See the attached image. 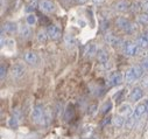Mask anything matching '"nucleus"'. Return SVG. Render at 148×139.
<instances>
[{"label": "nucleus", "mask_w": 148, "mask_h": 139, "mask_svg": "<svg viewBox=\"0 0 148 139\" xmlns=\"http://www.w3.org/2000/svg\"><path fill=\"white\" fill-rule=\"evenodd\" d=\"M32 118H33L34 123L38 124V125H48L50 122L49 111L45 110L43 105H41V104H36V105L33 108Z\"/></svg>", "instance_id": "obj_1"}, {"label": "nucleus", "mask_w": 148, "mask_h": 139, "mask_svg": "<svg viewBox=\"0 0 148 139\" xmlns=\"http://www.w3.org/2000/svg\"><path fill=\"white\" fill-rule=\"evenodd\" d=\"M143 73H145V70H143V68L141 67V64L133 65V67H131L130 69L126 70L125 75H124V81L127 84H132L133 82H135L136 80L142 77Z\"/></svg>", "instance_id": "obj_2"}, {"label": "nucleus", "mask_w": 148, "mask_h": 139, "mask_svg": "<svg viewBox=\"0 0 148 139\" xmlns=\"http://www.w3.org/2000/svg\"><path fill=\"white\" fill-rule=\"evenodd\" d=\"M116 25L118 26L119 29H121L123 32H125L126 34H133L136 32V25L133 23L131 20L124 18V17H119L116 19Z\"/></svg>", "instance_id": "obj_3"}, {"label": "nucleus", "mask_w": 148, "mask_h": 139, "mask_svg": "<svg viewBox=\"0 0 148 139\" xmlns=\"http://www.w3.org/2000/svg\"><path fill=\"white\" fill-rule=\"evenodd\" d=\"M121 50H123V54L127 57H134L139 54V50L140 48L138 47V45L135 43V41H124V45L121 47Z\"/></svg>", "instance_id": "obj_4"}, {"label": "nucleus", "mask_w": 148, "mask_h": 139, "mask_svg": "<svg viewBox=\"0 0 148 139\" xmlns=\"http://www.w3.org/2000/svg\"><path fill=\"white\" fill-rule=\"evenodd\" d=\"M146 111H147V110H146V103H140V104H138V105L135 107V109L133 110L132 116L127 119V120L130 122V125H131L132 123L138 122V120L143 116V114H145Z\"/></svg>", "instance_id": "obj_5"}, {"label": "nucleus", "mask_w": 148, "mask_h": 139, "mask_svg": "<svg viewBox=\"0 0 148 139\" xmlns=\"http://www.w3.org/2000/svg\"><path fill=\"white\" fill-rule=\"evenodd\" d=\"M104 40L106 43L111 45L112 47H123L124 45V40L117 35H114L113 33H105V35H104Z\"/></svg>", "instance_id": "obj_6"}, {"label": "nucleus", "mask_w": 148, "mask_h": 139, "mask_svg": "<svg viewBox=\"0 0 148 139\" xmlns=\"http://www.w3.org/2000/svg\"><path fill=\"white\" fill-rule=\"evenodd\" d=\"M46 32H47L50 40H58L61 38V35H62V29L60 28V26L54 25V23L48 25Z\"/></svg>", "instance_id": "obj_7"}, {"label": "nucleus", "mask_w": 148, "mask_h": 139, "mask_svg": "<svg viewBox=\"0 0 148 139\" xmlns=\"http://www.w3.org/2000/svg\"><path fill=\"white\" fill-rule=\"evenodd\" d=\"M25 73H26V67L22 63H15L11 68V75L14 80L21 78L25 75Z\"/></svg>", "instance_id": "obj_8"}, {"label": "nucleus", "mask_w": 148, "mask_h": 139, "mask_svg": "<svg viewBox=\"0 0 148 139\" xmlns=\"http://www.w3.org/2000/svg\"><path fill=\"white\" fill-rule=\"evenodd\" d=\"M123 82H124V76L119 72L112 73V74L108 76V78H107L108 87H117V85H120Z\"/></svg>", "instance_id": "obj_9"}, {"label": "nucleus", "mask_w": 148, "mask_h": 139, "mask_svg": "<svg viewBox=\"0 0 148 139\" xmlns=\"http://www.w3.org/2000/svg\"><path fill=\"white\" fill-rule=\"evenodd\" d=\"M97 53H98V49H97V46L95 42H89L84 46L83 54L86 58H92L93 56H97Z\"/></svg>", "instance_id": "obj_10"}, {"label": "nucleus", "mask_w": 148, "mask_h": 139, "mask_svg": "<svg viewBox=\"0 0 148 139\" xmlns=\"http://www.w3.org/2000/svg\"><path fill=\"white\" fill-rule=\"evenodd\" d=\"M39 8L42 12L53 13L56 7H55V4L51 1V0H40V1H39Z\"/></svg>", "instance_id": "obj_11"}, {"label": "nucleus", "mask_w": 148, "mask_h": 139, "mask_svg": "<svg viewBox=\"0 0 148 139\" xmlns=\"http://www.w3.org/2000/svg\"><path fill=\"white\" fill-rule=\"evenodd\" d=\"M18 30H19V28H18V25H16L15 22L7 21V22H5V23L1 26V35L4 34V32L7 33V34H14V33H16Z\"/></svg>", "instance_id": "obj_12"}, {"label": "nucleus", "mask_w": 148, "mask_h": 139, "mask_svg": "<svg viewBox=\"0 0 148 139\" xmlns=\"http://www.w3.org/2000/svg\"><path fill=\"white\" fill-rule=\"evenodd\" d=\"M143 97V90L140 87H135L128 95V99L131 102H138Z\"/></svg>", "instance_id": "obj_13"}, {"label": "nucleus", "mask_w": 148, "mask_h": 139, "mask_svg": "<svg viewBox=\"0 0 148 139\" xmlns=\"http://www.w3.org/2000/svg\"><path fill=\"white\" fill-rule=\"evenodd\" d=\"M135 43L138 45L140 49H147L148 48V34L143 33V34L138 35V38L135 39Z\"/></svg>", "instance_id": "obj_14"}, {"label": "nucleus", "mask_w": 148, "mask_h": 139, "mask_svg": "<svg viewBox=\"0 0 148 139\" xmlns=\"http://www.w3.org/2000/svg\"><path fill=\"white\" fill-rule=\"evenodd\" d=\"M25 61L29 65H36L39 63V56L35 52H27L25 54Z\"/></svg>", "instance_id": "obj_15"}, {"label": "nucleus", "mask_w": 148, "mask_h": 139, "mask_svg": "<svg viewBox=\"0 0 148 139\" xmlns=\"http://www.w3.org/2000/svg\"><path fill=\"white\" fill-rule=\"evenodd\" d=\"M131 8V4L127 1V0H119L114 4V10L117 12H120V13H124V12H127L130 11Z\"/></svg>", "instance_id": "obj_16"}, {"label": "nucleus", "mask_w": 148, "mask_h": 139, "mask_svg": "<svg viewBox=\"0 0 148 139\" xmlns=\"http://www.w3.org/2000/svg\"><path fill=\"white\" fill-rule=\"evenodd\" d=\"M20 118H21L20 111L15 110V111L13 112V116H12V117L10 118V120H8V125H10L12 129H16V127L19 126V124H20Z\"/></svg>", "instance_id": "obj_17"}, {"label": "nucleus", "mask_w": 148, "mask_h": 139, "mask_svg": "<svg viewBox=\"0 0 148 139\" xmlns=\"http://www.w3.org/2000/svg\"><path fill=\"white\" fill-rule=\"evenodd\" d=\"M97 58H98V61H99L101 64L108 63V58H110L108 52H107L105 48H99V49H98V53H97Z\"/></svg>", "instance_id": "obj_18"}, {"label": "nucleus", "mask_w": 148, "mask_h": 139, "mask_svg": "<svg viewBox=\"0 0 148 139\" xmlns=\"http://www.w3.org/2000/svg\"><path fill=\"white\" fill-rule=\"evenodd\" d=\"M19 34H20V38H21V39L27 40V39H29V38L32 36V29H30L29 26L23 25V26L20 27V29H19Z\"/></svg>", "instance_id": "obj_19"}, {"label": "nucleus", "mask_w": 148, "mask_h": 139, "mask_svg": "<svg viewBox=\"0 0 148 139\" xmlns=\"http://www.w3.org/2000/svg\"><path fill=\"white\" fill-rule=\"evenodd\" d=\"M64 45L68 47V48H70V49H72V48H75L76 46H77V40L73 38L72 35H65L64 36Z\"/></svg>", "instance_id": "obj_20"}, {"label": "nucleus", "mask_w": 148, "mask_h": 139, "mask_svg": "<svg viewBox=\"0 0 148 139\" xmlns=\"http://www.w3.org/2000/svg\"><path fill=\"white\" fill-rule=\"evenodd\" d=\"M36 39H38V41H39L40 43H46V42L48 41L49 36H48V34H47V32H46V30L41 29V30H39V32H38V35H36Z\"/></svg>", "instance_id": "obj_21"}, {"label": "nucleus", "mask_w": 148, "mask_h": 139, "mask_svg": "<svg viewBox=\"0 0 148 139\" xmlns=\"http://www.w3.org/2000/svg\"><path fill=\"white\" fill-rule=\"evenodd\" d=\"M73 115H75V110H73V107L72 105H68L66 109H65V112H64V119L65 120H70L73 118Z\"/></svg>", "instance_id": "obj_22"}, {"label": "nucleus", "mask_w": 148, "mask_h": 139, "mask_svg": "<svg viewBox=\"0 0 148 139\" xmlns=\"http://www.w3.org/2000/svg\"><path fill=\"white\" fill-rule=\"evenodd\" d=\"M124 123H125V117H124V116H121V115H116V116L113 117V125H114L116 127H121V126L124 125Z\"/></svg>", "instance_id": "obj_23"}, {"label": "nucleus", "mask_w": 148, "mask_h": 139, "mask_svg": "<svg viewBox=\"0 0 148 139\" xmlns=\"http://www.w3.org/2000/svg\"><path fill=\"white\" fill-rule=\"evenodd\" d=\"M138 22L142 26H148V13L142 12L138 15Z\"/></svg>", "instance_id": "obj_24"}, {"label": "nucleus", "mask_w": 148, "mask_h": 139, "mask_svg": "<svg viewBox=\"0 0 148 139\" xmlns=\"http://www.w3.org/2000/svg\"><path fill=\"white\" fill-rule=\"evenodd\" d=\"M39 7V3H33V1H30L28 5H27V7H26V12L27 13H29V14H32V12H34L36 8Z\"/></svg>", "instance_id": "obj_25"}, {"label": "nucleus", "mask_w": 148, "mask_h": 139, "mask_svg": "<svg viewBox=\"0 0 148 139\" xmlns=\"http://www.w3.org/2000/svg\"><path fill=\"white\" fill-rule=\"evenodd\" d=\"M26 21H27V25L28 26H34L36 23V15L35 14H28L27 18H26Z\"/></svg>", "instance_id": "obj_26"}, {"label": "nucleus", "mask_w": 148, "mask_h": 139, "mask_svg": "<svg viewBox=\"0 0 148 139\" xmlns=\"http://www.w3.org/2000/svg\"><path fill=\"white\" fill-rule=\"evenodd\" d=\"M108 28H110V22L106 19H103L101 22H100V30L103 33H107V29Z\"/></svg>", "instance_id": "obj_27"}, {"label": "nucleus", "mask_w": 148, "mask_h": 139, "mask_svg": "<svg viewBox=\"0 0 148 139\" xmlns=\"http://www.w3.org/2000/svg\"><path fill=\"white\" fill-rule=\"evenodd\" d=\"M111 108H112V103H111V102H106L105 104H104V105H103V108H101V114L103 115H106L110 110H111Z\"/></svg>", "instance_id": "obj_28"}, {"label": "nucleus", "mask_w": 148, "mask_h": 139, "mask_svg": "<svg viewBox=\"0 0 148 139\" xmlns=\"http://www.w3.org/2000/svg\"><path fill=\"white\" fill-rule=\"evenodd\" d=\"M140 10H141V4H140V3H133V4H131L130 11H131L132 13H138Z\"/></svg>", "instance_id": "obj_29"}, {"label": "nucleus", "mask_w": 148, "mask_h": 139, "mask_svg": "<svg viewBox=\"0 0 148 139\" xmlns=\"http://www.w3.org/2000/svg\"><path fill=\"white\" fill-rule=\"evenodd\" d=\"M6 74H7V70H6V67L4 64L0 65V78L4 80L6 77Z\"/></svg>", "instance_id": "obj_30"}, {"label": "nucleus", "mask_w": 148, "mask_h": 139, "mask_svg": "<svg viewBox=\"0 0 148 139\" xmlns=\"http://www.w3.org/2000/svg\"><path fill=\"white\" fill-rule=\"evenodd\" d=\"M141 10H143L145 12H147V13H148V1H147V0L141 4Z\"/></svg>", "instance_id": "obj_31"}, {"label": "nucleus", "mask_w": 148, "mask_h": 139, "mask_svg": "<svg viewBox=\"0 0 148 139\" xmlns=\"http://www.w3.org/2000/svg\"><path fill=\"white\" fill-rule=\"evenodd\" d=\"M141 67L143 68V70H148V60H143L142 62H141Z\"/></svg>", "instance_id": "obj_32"}, {"label": "nucleus", "mask_w": 148, "mask_h": 139, "mask_svg": "<svg viewBox=\"0 0 148 139\" xmlns=\"http://www.w3.org/2000/svg\"><path fill=\"white\" fill-rule=\"evenodd\" d=\"M75 1H76V4H78V5H84V4L88 3V0H75Z\"/></svg>", "instance_id": "obj_33"}, {"label": "nucleus", "mask_w": 148, "mask_h": 139, "mask_svg": "<svg viewBox=\"0 0 148 139\" xmlns=\"http://www.w3.org/2000/svg\"><path fill=\"white\" fill-rule=\"evenodd\" d=\"M104 1H105V0H92V3L96 4V5H100V4H103Z\"/></svg>", "instance_id": "obj_34"}, {"label": "nucleus", "mask_w": 148, "mask_h": 139, "mask_svg": "<svg viewBox=\"0 0 148 139\" xmlns=\"http://www.w3.org/2000/svg\"><path fill=\"white\" fill-rule=\"evenodd\" d=\"M145 103H146V110H147V111H146V114H148V98H147V100H146Z\"/></svg>", "instance_id": "obj_35"}, {"label": "nucleus", "mask_w": 148, "mask_h": 139, "mask_svg": "<svg viewBox=\"0 0 148 139\" xmlns=\"http://www.w3.org/2000/svg\"><path fill=\"white\" fill-rule=\"evenodd\" d=\"M64 1H66V3H72L73 0H64Z\"/></svg>", "instance_id": "obj_36"}, {"label": "nucleus", "mask_w": 148, "mask_h": 139, "mask_svg": "<svg viewBox=\"0 0 148 139\" xmlns=\"http://www.w3.org/2000/svg\"><path fill=\"white\" fill-rule=\"evenodd\" d=\"M30 1H33V3H36V0H30ZM39 1H40V0H39Z\"/></svg>", "instance_id": "obj_37"}, {"label": "nucleus", "mask_w": 148, "mask_h": 139, "mask_svg": "<svg viewBox=\"0 0 148 139\" xmlns=\"http://www.w3.org/2000/svg\"><path fill=\"white\" fill-rule=\"evenodd\" d=\"M146 60H148V54H147V55H146Z\"/></svg>", "instance_id": "obj_38"}, {"label": "nucleus", "mask_w": 148, "mask_h": 139, "mask_svg": "<svg viewBox=\"0 0 148 139\" xmlns=\"http://www.w3.org/2000/svg\"><path fill=\"white\" fill-rule=\"evenodd\" d=\"M147 1H148V0H147Z\"/></svg>", "instance_id": "obj_39"}]
</instances>
